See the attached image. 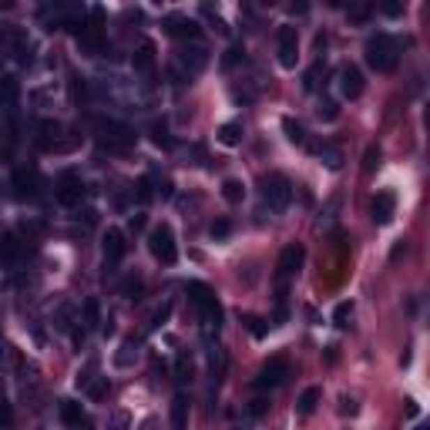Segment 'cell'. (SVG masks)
<instances>
[{"label": "cell", "mask_w": 430, "mask_h": 430, "mask_svg": "<svg viewBox=\"0 0 430 430\" xmlns=\"http://www.w3.org/2000/svg\"><path fill=\"white\" fill-rule=\"evenodd\" d=\"M367 64L374 68L376 75H390V71H397V64H400V44H397V38H390V34H374V38L367 40Z\"/></svg>", "instance_id": "6da1fadb"}, {"label": "cell", "mask_w": 430, "mask_h": 430, "mask_svg": "<svg viewBox=\"0 0 430 430\" xmlns=\"http://www.w3.org/2000/svg\"><path fill=\"white\" fill-rule=\"evenodd\" d=\"M188 300L195 302V309L202 313V323H206L208 330H215L219 333V326H222V306L215 300V293L208 289L206 282H188Z\"/></svg>", "instance_id": "7a4b0ae2"}, {"label": "cell", "mask_w": 430, "mask_h": 430, "mask_svg": "<svg viewBox=\"0 0 430 430\" xmlns=\"http://www.w3.org/2000/svg\"><path fill=\"white\" fill-rule=\"evenodd\" d=\"M293 199V182L282 175V171H269L262 175V202L272 208V212H282Z\"/></svg>", "instance_id": "3957f363"}, {"label": "cell", "mask_w": 430, "mask_h": 430, "mask_svg": "<svg viewBox=\"0 0 430 430\" xmlns=\"http://www.w3.org/2000/svg\"><path fill=\"white\" fill-rule=\"evenodd\" d=\"M148 249H151V256L162 262V266H175V259H178L175 229H171L169 222H158L155 229H151V236H148Z\"/></svg>", "instance_id": "277c9868"}, {"label": "cell", "mask_w": 430, "mask_h": 430, "mask_svg": "<svg viewBox=\"0 0 430 430\" xmlns=\"http://www.w3.org/2000/svg\"><path fill=\"white\" fill-rule=\"evenodd\" d=\"M98 131H101V145L108 151H128L131 145H135V131H131L125 121L101 118V121H98Z\"/></svg>", "instance_id": "5b68a950"}, {"label": "cell", "mask_w": 430, "mask_h": 430, "mask_svg": "<svg viewBox=\"0 0 430 430\" xmlns=\"http://www.w3.org/2000/svg\"><path fill=\"white\" fill-rule=\"evenodd\" d=\"M77 44H81L91 57H98L101 51H105V14H101L98 7L91 10V20L77 31Z\"/></svg>", "instance_id": "8992f818"}, {"label": "cell", "mask_w": 430, "mask_h": 430, "mask_svg": "<svg viewBox=\"0 0 430 430\" xmlns=\"http://www.w3.org/2000/svg\"><path fill=\"white\" fill-rule=\"evenodd\" d=\"M276 51H279V64L282 68H296L300 61V31L293 24H282L279 34H276Z\"/></svg>", "instance_id": "52a82bcc"}, {"label": "cell", "mask_w": 430, "mask_h": 430, "mask_svg": "<svg viewBox=\"0 0 430 430\" xmlns=\"http://www.w3.org/2000/svg\"><path fill=\"white\" fill-rule=\"evenodd\" d=\"M286 376H289V363H286L282 356H276V360H269V363L262 367L259 376H256L252 383H256V390H276V387L286 383Z\"/></svg>", "instance_id": "ba28073f"}, {"label": "cell", "mask_w": 430, "mask_h": 430, "mask_svg": "<svg viewBox=\"0 0 430 430\" xmlns=\"http://www.w3.org/2000/svg\"><path fill=\"white\" fill-rule=\"evenodd\" d=\"M84 192H88V188H84V182H81V175H75V171H64L54 185V195H57L61 206H77V202L84 199Z\"/></svg>", "instance_id": "9c48e42d"}, {"label": "cell", "mask_w": 430, "mask_h": 430, "mask_svg": "<svg viewBox=\"0 0 430 430\" xmlns=\"http://www.w3.org/2000/svg\"><path fill=\"white\" fill-rule=\"evenodd\" d=\"M302 245H286L282 249V256H279V266H276V282H279V289L286 293V282L293 279L296 272H300V266H302Z\"/></svg>", "instance_id": "30bf717a"}, {"label": "cell", "mask_w": 430, "mask_h": 430, "mask_svg": "<svg viewBox=\"0 0 430 430\" xmlns=\"http://www.w3.org/2000/svg\"><path fill=\"white\" fill-rule=\"evenodd\" d=\"M162 24H165V31H169L171 38H178V40H199L202 38V24H199L195 17H188V14H169Z\"/></svg>", "instance_id": "8fae6325"}, {"label": "cell", "mask_w": 430, "mask_h": 430, "mask_svg": "<svg viewBox=\"0 0 430 430\" xmlns=\"http://www.w3.org/2000/svg\"><path fill=\"white\" fill-rule=\"evenodd\" d=\"M101 249H105V269H114L118 262L125 259V252H128L125 232H121V229H108L105 239H101Z\"/></svg>", "instance_id": "7c38bea8"}, {"label": "cell", "mask_w": 430, "mask_h": 430, "mask_svg": "<svg viewBox=\"0 0 430 430\" xmlns=\"http://www.w3.org/2000/svg\"><path fill=\"white\" fill-rule=\"evenodd\" d=\"M363 88H367L363 71H360L356 64H343V68H339V91H343V98H346V101H356V98L363 94Z\"/></svg>", "instance_id": "4fadbf2b"}, {"label": "cell", "mask_w": 430, "mask_h": 430, "mask_svg": "<svg viewBox=\"0 0 430 430\" xmlns=\"http://www.w3.org/2000/svg\"><path fill=\"white\" fill-rule=\"evenodd\" d=\"M14 188H17V199L34 202L40 195V175L34 169H17L14 171Z\"/></svg>", "instance_id": "5bb4252c"}, {"label": "cell", "mask_w": 430, "mask_h": 430, "mask_svg": "<svg viewBox=\"0 0 430 430\" xmlns=\"http://www.w3.org/2000/svg\"><path fill=\"white\" fill-rule=\"evenodd\" d=\"M370 212H374V222H376V225H390V222H393V215H397V195H393L390 188L376 192Z\"/></svg>", "instance_id": "9a60e30c"}, {"label": "cell", "mask_w": 430, "mask_h": 430, "mask_svg": "<svg viewBox=\"0 0 430 430\" xmlns=\"http://www.w3.org/2000/svg\"><path fill=\"white\" fill-rule=\"evenodd\" d=\"M206 64H208V51L199 47V44H192V47H185V51L178 54V68H185V77H195Z\"/></svg>", "instance_id": "2e32d148"}, {"label": "cell", "mask_w": 430, "mask_h": 430, "mask_svg": "<svg viewBox=\"0 0 430 430\" xmlns=\"http://www.w3.org/2000/svg\"><path fill=\"white\" fill-rule=\"evenodd\" d=\"M61 420L68 424V427H91V420H88V413L84 407L77 404V400H61Z\"/></svg>", "instance_id": "e0dca14e"}, {"label": "cell", "mask_w": 430, "mask_h": 430, "mask_svg": "<svg viewBox=\"0 0 430 430\" xmlns=\"http://www.w3.org/2000/svg\"><path fill=\"white\" fill-rule=\"evenodd\" d=\"M131 64H135V71H138V75H145V77L155 75V44H151V40H145V44L135 51Z\"/></svg>", "instance_id": "ac0fdd59"}, {"label": "cell", "mask_w": 430, "mask_h": 430, "mask_svg": "<svg viewBox=\"0 0 430 430\" xmlns=\"http://www.w3.org/2000/svg\"><path fill=\"white\" fill-rule=\"evenodd\" d=\"M20 259H24V243H20V236L7 232V236L0 239V262L14 266V262H20Z\"/></svg>", "instance_id": "d6986e66"}, {"label": "cell", "mask_w": 430, "mask_h": 430, "mask_svg": "<svg viewBox=\"0 0 430 430\" xmlns=\"http://www.w3.org/2000/svg\"><path fill=\"white\" fill-rule=\"evenodd\" d=\"M17 98H20V84H17V77H0V105L7 108V114H14L17 112Z\"/></svg>", "instance_id": "ffe728a7"}, {"label": "cell", "mask_w": 430, "mask_h": 430, "mask_svg": "<svg viewBox=\"0 0 430 430\" xmlns=\"http://www.w3.org/2000/svg\"><path fill=\"white\" fill-rule=\"evenodd\" d=\"M171 427L188 430V397L185 393H175V400H171Z\"/></svg>", "instance_id": "44dd1931"}, {"label": "cell", "mask_w": 430, "mask_h": 430, "mask_svg": "<svg viewBox=\"0 0 430 430\" xmlns=\"http://www.w3.org/2000/svg\"><path fill=\"white\" fill-rule=\"evenodd\" d=\"M243 121H225L222 128H219V141H222L225 148H236V145H243Z\"/></svg>", "instance_id": "7402d4cb"}, {"label": "cell", "mask_w": 430, "mask_h": 430, "mask_svg": "<svg viewBox=\"0 0 430 430\" xmlns=\"http://www.w3.org/2000/svg\"><path fill=\"white\" fill-rule=\"evenodd\" d=\"M282 131H286V138L293 141V145H300V148H309V135L302 128L296 118H282Z\"/></svg>", "instance_id": "603a6c76"}, {"label": "cell", "mask_w": 430, "mask_h": 430, "mask_svg": "<svg viewBox=\"0 0 430 430\" xmlns=\"http://www.w3.org/2000/svg\"><path fill=\"white\" fill-rule=\"evenodd\" d=\"M319 404V387H306V390L300 393V400H296V413L300 417H309V413L316 410Z\"/></svg>", "instance_id": "cb8c5ba5"}, {"label": "cell", "mask_w": 430, "mask_h": 430, "mask_svg": "<svg viewBox=\"0 0 430 430\" xmlns=\"http://www.w3.org/2000/svg\"><path fill=\"white\" fill-rule=\"evenodd\" d=\"M151 141H155L158 148H165V151L175 148V138H171V131H169L165 121H155V125H151Z\"/></svg>", "instance_id": "d4e9b609"}, {"label": "cell", "mask_w": 430, "mask_h": 430, "mask_svg": "<svg viewBox=\"0 0 430 430\" xmlns=\"http://www.w3.org/2000/svg\"><path fill=\"white\" fill-rule=\"evenodd\" d=\"M222 199L225 202H232V206H239L245 199V185L239 182V178H225L222 182Z\"/></svg>", "instance_id": "484cf974"}, {"label": "cell", "mask_w": 430, "mask_h": 430, "mask_svg": "<svg viewBox=\"0 0 430 430\" xmlns=\"http://www.w3.org/2000/svg\"><path fill=\"white\" fill-rule=\"evenodd\" d=\"M135 356H138V339L131 337L121 343V350L114 353V367H131L135 363Z\"/></svg>", "instance_id": "4316f807"}, {"label": "cell", "mask_w": 430, "mask_h": 430, "mask_svg": "<svg viewBox=\"0 0 430 430\" xmlns=\"http://www.w3.org/2000/svg\"><path fill=\"white\" fill-rule=\"evenodd\" d=\"M316 155H319V158H323V162H326V169H333V171H337L339 165H343V155H339V148H333V145H326V141H323V145H319V148H316Z\"/></svg>", "instance_id": "83f0119b"}, {"label": "cell", "mask_w": 430, "mask_h": 430, "mask_svg": "<svg viewBox=\"0 0 430 430\" xmlns=\"http://www.w3.org/2000/svg\"><path fill=\"white\" fill-rule=\"evenodd\" d=\"M239 64H245V47L243 44H232L222 57V68H239Z\"/></svg>", "instance_id": "f1b7e54d"}, {"label": "cell", "mask_w": 430, "mask_h": 430, "mask_svg": "<svg viewBox=\"0 0 430 430\" xmlns=\"http://www.w3.org/2000/svg\"><path fill=\"white\" fill-rule=\"evenodd\" d=\"M350 319H353V302H339L337 309H333V323H337L339 330H346Z\"/></svg>", "instance_id": "f546056e"}, {"label": "cell", "mask_w": 430, "mask_h": 430, "mask_svg": "<svg viewBox=\"0 0 430 430\" xmlns=\"http://www.w3.org/2000/svg\"><path fill=\"white\" fill-rule=\"evenodd\" d=\"M243 323L249 326V333H252V337H259V339L269 333V323H266L262 316H243Z\"/></svg>", "instance_id": "4dcf8cb0"}, {"label": "cell", "mask_w": 430, "mask_h": 430, "mask_svg": "<svg viewBox=\"0 0 430 430\" xmlns=\"http://www.w3.org/2000/svg\"><path fill=\"white\" fill-rule=\"evenodd\" d=\"M319 118H323V121H337V118H339V105H337V101H330V98H323V101H319Z\"/></svg>", "instance_id": "1f68e13d"}, {"label": "cell", "mask_w": 430, "mask_h": 430, "mask_svg": "<svg viewBox=\"0 0 430 430\" xmlns=\"http://www.w3.org/2000/svg\"><path fill=\"white\" fill-rule=\"evenodd\" d=\"M112 390V383H108V376H101V380H94V383H88V397L91 400H105V393Z\"/></svg>", "instance_id": "d6a6232c"}, {"label": "cell", "mask_w": 430, "mask_h": 430, "mask_svg": "<svg viewBox=\"0 0 430 430\" xmlns=\"http://www.w3.org/2000/svg\"><path fill=\"white\" fill-rule=\"evenodd\" d=\"M135 195H138V202H141V206H145V202H151V195H155V192H151V178H148V175L135 182Z\"/></svg>", "instance_id": "836d02e7"}, {"label": "cell", "mask_w": 430, "mask_h": 430, "mask_svg": "<svg viewBox=\"0 0 430 430\" xmlns=\"http://www.w3.org/2000/svg\"><path fill=\"white\" fill-rule=\"evenodd\" d=\"M171 316V302H162V306H158V309H155V313H151V319H148V330H158V326H162V323H165V319Z\"/></svg>", "instance_id": "e575fe53"}, {"label": "cell", "mask_w": 430, "mask_h": 430, "mask_svg": "<svg viewBox=\"0 0 430 430\" xmlns=\"http://www.w3.org/2000/svg\"><path fill=\"white\" fill-rule=\"evenodd\" d=\"M84 323H88V326H98V323H101V306H98V300L84 302Z\"/></svg>", "instance_id": "d590c367"}, {"label": "cell", "mask_w": 430, "mask_h": 430, "mask_svg": "<svg viewBox=\"0 0 430 430\" xmlns=\"http://www.w3.org/2000/svg\"><path fill=\"white\" fill-rule=\"evenodd\" d=\"M229 232H232V222H229V219H215V222L208 225V236H212V239H225Z\"/></svg>", "instance_id": "8d00e7d4"}, {"label": "cell", "mask_w": 430, "mask_h": 430, "mask_svg": "<svg viewBox=\"0 0 430 430\" xmlns=\"http://www.w3.org/2000/svg\"><path fill=\"white\" fill-rule=\"evenodd\" d=\"M71 94H75V101L77 105H84L88 101V84H84V77H71Z\"/></svg>", "instance_id": "74e56055"}, {"label": "cell", "mask_w": 430, "mask_h": 430, "mask_svg": "<svg viewBox=\"0 0 430 430\" xmlns=\"http://www.w3.org/2000/svg\"><path fill=\"white\" fill-rule=\"evenodd\" d=\"M339 413H343V417H356V413H360L356 397H339Z\"/></svg>", "instance_id": "f35d334b"}, {"label": "cell", "mask_w": 430, "mask_h": 430, "mask_svg": "<svg viewBox=\"0 0 430 430\" xmlns=\"http://www.w3.org/2000/svg\"><path fill=\"white\" fill-rule=\"evenodd\" d=\"M363 169H367V171L380 169V148H376V145H370V148H367V158H363Z\"/></svg>", "instance_id": "ab89813d"}, {"label": "cell", "mask_w": 430, "mask_h": 430, "mask_svg": "<svg viewBox=\"0 0 430 430\" xmlns=\"http://www.w3.org/2000/svg\"><path fill=\"white\" fill-rule=\"evenodd\" d=\"M138 293H141V279H128V282H125V296H128V300H138Z\"/></svg>", "instance_id": "60d3db41"}, {"label": "cell", "mask_w": 430, "mask_h": 430, "mask_svg": "<svg viewBox=\"0 0 430 430\" xmlns=\"http://www.w3.org/2000/svg\"><path fill=\"white\" fill-rule=\"evenodd\" d=\"M131 232H141V229H145V225H148V215H145V212H138V215H131Z\"/></svg>", "instance_id": "b9f144b4"}, {"label": "cell", "mask_w": 430, "mask_h": 430, "mask_svg": "<svg viewBox=\"0 0 430 430\" xmlns=\"http://www.w3.org/2000/svg\"><path fill=\"white\" fill-rule=\"evenodd\" d=\"M178 376H182V380H188V376H192V363H188L185 353L178 356Z\"/></svg>", "instance_id": "7bdbcfd3"}, {"label": "cell", "mask_w": 430, "mask_h": 430, "mask_svg": "<svg viewBox=\"0 0 430 430\" xmlns=\"http://www.w3.org/2000/svg\"><path fill=\"white\" fill-rule=\"evenodd\" d=\"M131 424V417L128 413H114V424H112V430H125Z\"/></svg>", "instance_id": "ee69618b"}, {"label": "cell", "mask_w": 430, "mask_h": 430, "mask_svg": "<svg viewBox=\"0 0 430 430\" xmlns=\"http://www.w3.org/2000/svg\"><path fill=\"white\" fill-rule=\"evenodd\" d=\"M350 17H353V20H367V17H370V7H353V10H350Z\"/></svg>", "instance_id": "f6af8a7d"}, {"label": "cell", "mask_w": 430, "mask_h": 430, "mask_svg": "<svg viewBox=\"0 0 430 430\" xmlns=\"http://www.w3.org/2000/svg\"><path fill=\"white\" fill-rule=\"evenodd\" d=\"M0 424H3V427H10V407H7L3 400H0Z\"/></svg>", "instance_id": "bcb514c9"}, {"label": "cell", "mask_w": 430, "mask_h": 430, "mask_svg": "<svg viewBox=\"0 0 430 430\" xmlns=\"http://www.w3.org/2000/svg\"><path fill=\"white\" fill-rule=\"evenodd\" d=\"M266 407H269V400H252V407H249V410L259 417V413H266Z\"/></svg>", "instance_id": "7dc6e473"}, {"label": "cell", "mask_w": 430, "mask_h": 430, "mask_svg": "<svg viewBox=\"0 0 430 430\" xmlns=\"http://www.w3.org/2000/svg\"><path fill=\"white\" fill-rule=\"evenodd\" d=\"M158 195H165V199L171 195V182H169V178H162V182H158Z\"/></svg>", "instance_id": "c3c4849f"}, {"label": "cell", "mask_w": 430, "mask_h": 430, "mask_svg": "<svg viewBox=\"0 0 430 430\" xmlns=\"http://www.w3.org/2000/svg\"><path fill=\"white\" fill-rule=\"evenodd\" d=\"M138 430H155V420H151V417H148V420H145V424H141V427H138Z\"/></svg>", "instance_id": "681fc988"}, {"label": "cell", "mask_w": 430, "mask_h": 430, "mask_svg": "<svg viewBox=\"0 0 430 430\" xmlns=\"http://www.w3.org/2000/svg\"><path fill=\"white\" fill-rule=\"evenodd\" d=\"M417 430H427V427H424V424H420V427H417Z\"/></svg>", "instance_id": "f907efd6"}]
</instances>
